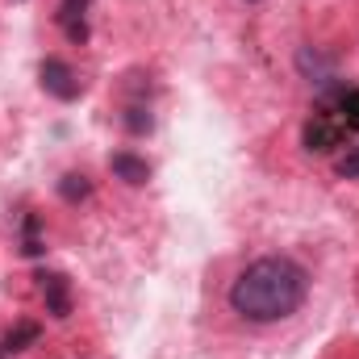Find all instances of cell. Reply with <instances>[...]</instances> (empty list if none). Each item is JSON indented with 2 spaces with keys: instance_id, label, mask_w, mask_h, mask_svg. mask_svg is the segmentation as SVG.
Here are the masks:
<instances>
[{
  "instance_id": "1",
  "label": "cell",
  "mask_w": 359,
  "mask_h": 359,
  "mask_svg": "<svg viewBox=\"0 0 359 359\" xmlns=\"http://www.w3.org/2000/svg\"><path fill=\"white\" fill-rule=\"evenodd\" d=\"M309 297V271L288 255H264L230 284V309L255 326L292 318Z\"/></svg>"
},
{
  "instance_id": "2",
  "label": "cell",
  "mask_w": 359,
  "mask_h": 359,
  "mask_svg": "<svg viewBox=\"0 0 359 359\" xmlns=\"http://www.w3.org/2000/svg\"><path fill=\"white\" fill-rule=\"evenodd\" d=\"M343 138H347V130L339 126V117H334L330 109H318V113L309 117V126H305V147H309V151H318V155L334 151Z\"/></svg>"
},
{
  "instance_id": "3",
  "label": "cell",
  "mask_w": 359,
  "mask_h": 359,
  "mask_svg": "<svg viewBox=\"0 0 359 359\" xmlns=\"http://www.w3.org/2000/svg\"><path fill=\"white\" fill-rule=\"evenodd\" d=\"M38 80H42V88L50 92L55 100H76L84 84L76 80V72L63 63V59H42V67H38Z\"/></svg>"
},
{
  "instance_id": "4",
  "label": "cell",
  "mask_w": 359,
  "mask_h": 359,
  "mask_svg": "<svg viewBox=\"0 0 359 359\" xmlns=\"http://www.w3.org/2000/svg\"><path fill=\"white\" fill-rule=\"evenodd\" d=\"M38 280H42L46 313H50V318H67V313H72V284H67V276H59V271H42Z\"/></svg>"
},
{
  "instance_id": "5",
  "label": "cell",
  "mask_w": 359,
  "mask_h": 359,
  "mask_svg": "<svg viewBox=\"0 0 359 359\" xmlns=\"http://www.w3.org/2000/svg\"><path fill=\"white\" fill-rule=\"evenodd\" d=\"M109 172L117 180H126L130 188H142L151 180V163L138 159V155H130V151H117V155H109Z\"/></svg>"
},
{
  "instance_id": "6",
  "label": "cell",
  "mask_w": 359,
  "mask_h": 359,
  "mask_svg": "<svg viewBox=\"0 0 359 359\" xmlns=\"http://www.w3.org/2000/svg\"><path fill=\"white\" fill-rule=\"evenodd\" d=\"M88 4L92 0H63V8H59V25L67 29L72 42H88V21H84Z\"/></svg>"
},
{
  "instance_id": "7",
  "label": "cell",
  "mask_w": 359,
  "mask_h": 359,
  "mask_svg": "<svg viewBox=\"0 0 359 359\" xmlns=\"http://www.w3.org/2000/svg\"><path fill=\"white\" fill-rule=\"evenodd\" d=\"M334 117H339V126L347 130V134H355L359 130V88H343L330 104H326Z\"/></svg>"
},
{
  "instance_id": "8",
  "label": "cell",
  "mask_w": 359,
  "mask_h": 359,
  "mask_svg": "<svg viewBox=\"0 0 359 359\" xmlns=\"http://www.w3.org/2000/svg\"><path fill=\"white\" fill-rule=\"evenodd\" d=\"M297 67L309 76V84H330V80H334V76H330V59H322V55L309 50V46L297 55Z\"/></svg>"
},
{
  "instance_id": "9",
  "label": "cell",
  "mask_w": 359,
  "mask_h": 359,
  "mask_svg": "<svg viewBox=\"0 0 359 359\" xmlns=\"http://www.w3.org/2000/svg\"><path fill=\"white\" fill-rule=\"evenodd\" d=\"M59 196L67 201V205H80V201H88L92 196V180L84 172H67V176L59 180Z\"/></svg>"
},
{
  "instance_id": "10",
  "label": "cell",
  "mask_w": 359,
  "mask_h": 359,
  "mask_svg": "<svg viewBox=\"0 0 359 359\" xmlns=\"http://www.w3.org/2000/svg\"><path fill=\"white\" fill-rule=\"evenodd\" d=\"M38 334H42V330H38L34 322H21L17 330H8V339H4L0 347H4V351H25L29 343H38Z\"/></svg>"
},
{
  "instance_id": "11",
  "label": "cell",
  "mask_w": 359,
  "mask_h": 359,
  "mask_svg": "<svg viewBox=\"0 0 359 359\" xmlns=\"http://www.w3.org/2000/svg\"><path fill=\"white\" fill-rule=\"evenodd\" d=\"M126 126H130L134 134H147V130H151V109H142V104H130V109H126Z\"/></svg>"
},
{
  "instance_id": "12",
  "label": "cell",
  "mask_w": 359,
  "mask_h": 359,
  "mask_svg": "<svg viewBox=\"0 0 359 359\" xmlns=\"http://www.w3.org/2000/svg\"><path fill=\"white\" fill-rule=\"evenodd\" d=\"M339 176L343 180H359V147H351V151L339 159Z\"/></svg>"
},
{
  "instance_id": "13",
  "label": "cell",
  "mask_w": 359,
  "mask_h": 359,
  "mask_svg": "<svg viewBox=\"0 0 359 359\" xmlns=\"http://www.w3.org/2000/svg\"><path fill=\"white\" fill-rule=\"evenodd\" d=\"M25 255H42V243H38V217H25Z\"/></svg>"
},
{
  "instance_id": "14",
  "label": "cell",
  "mask_w": 359,
  "mask_h": 359,
  "mask_svg": "<svg viewBox=\"0 0 359 359\" xmlns=\"http://www.w3.org/2000/svg\"><path fill=\"white\" fill-rule=\"evenodd\" d=\"M251 4H255V0H251Z\"/></svg>"
}]
</instances>
